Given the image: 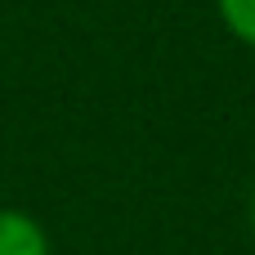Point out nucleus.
Listing matches in <instances>:
<instances>
[{
  "label": "nucleus",
  "mask_w": 255,
  "mask_h": 255,
  "mask_svg": "<svg viewBox=\"0 0 255 255\" xmlns=\"http://www.w3.org/2000/svg\"><path fill=\"white\" fill-rule=\"evenodd\" d=\"M0 255H49L45 229L27 211H0Z\"/></svg>",
  "instance_id": "obj_1"
},
{
  "label": "nucleus",
  "mask_w": 255,
  "mask_h": 255,
  "mask_svg": "<svg viewBox=\"0 0 255 255\" xmlns=\"http://www.w3.org/2000/svg\"><path fill=\"white\" fill-rule=\"evenodd\" d=\"M215 4H220L224 27H229L242 45L255 49V0H215Z\"/></svg>",
  "instance_id": "obj_2"
},
{
  "label": "nucleus",
  "mask_w": 255,
  "mask_h": 255,
  "mask_svg": "<svg viewBox=\"0 0 255 255\" xmlns=\"http://www.w3.org/2000/svg\"><path fill=\"white\" fill-rule=\"evenodd\" d=\"M251 229H255V197H251Z\"/></svg>",
  "instance_id": "obj_3"
}]
</instances>
